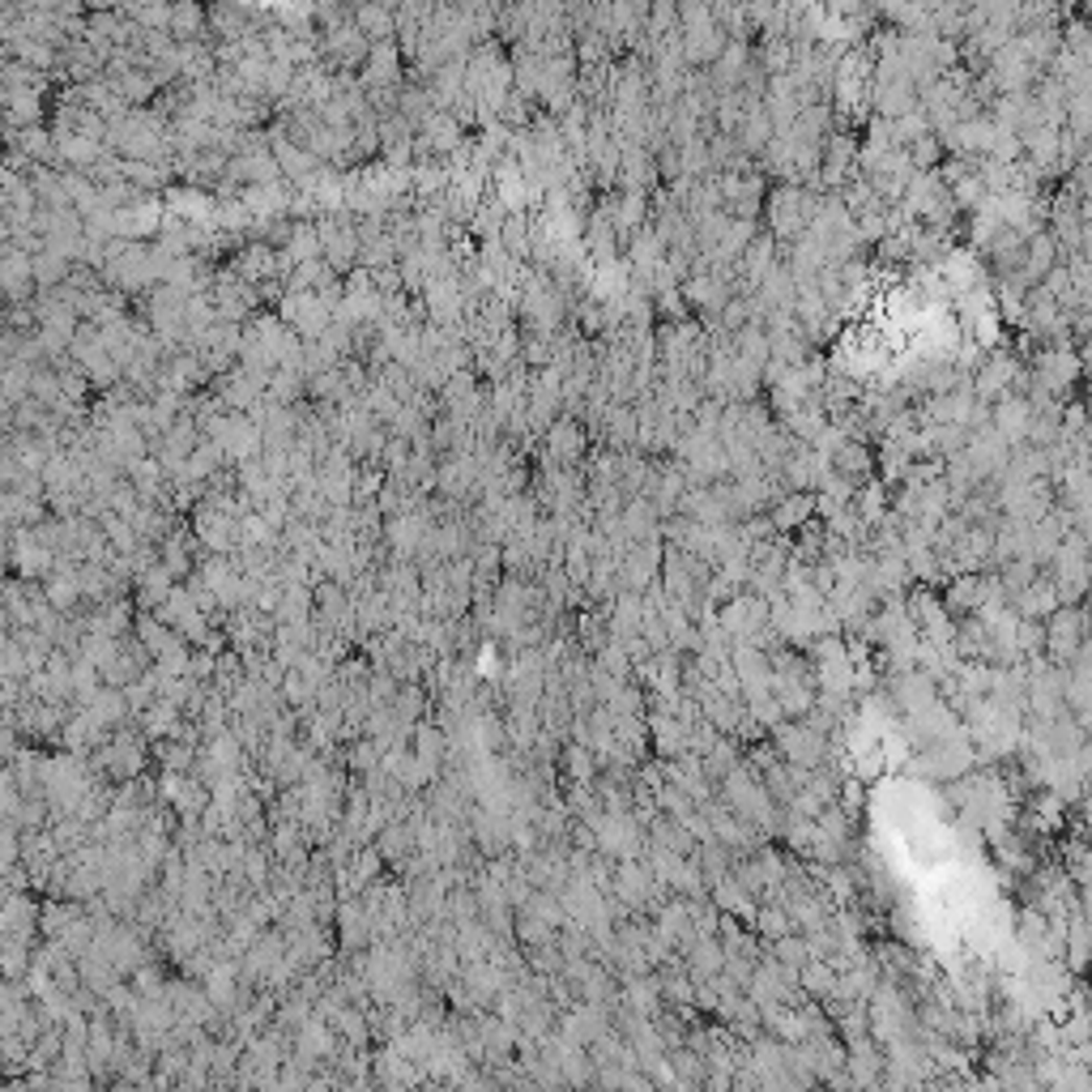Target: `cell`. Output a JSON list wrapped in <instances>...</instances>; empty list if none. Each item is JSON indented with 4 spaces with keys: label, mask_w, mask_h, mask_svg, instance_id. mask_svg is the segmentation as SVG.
<instances>
[{
    "label": "cell",
    "mask_w": 1092,
    "mask_h": 1092,
    "mask_svg": "<svg viewBox=\"0 0 1092 1092\" xmlns=\"http://www.w3.org/2000/svg\"><path fill=\"white\" fill-rule=\"evenodd\" d=\"M1032 376H1037V389L1042 393H1063L1079 376V354L1071 346H1054L1032 363Z\"/></svg>",
    "instance_id": "6da1fadb"
},
{
    "label": "cell",
    "mask_w": 1092,
    "mask_h": 1092,
    "mask_svg": "<svg viewBox=\"0 0 1092 1092\" xmlns=\"http://www.w3.org/2000/svg\"><path fill=\"white\" fill-rule=\"evenodd\" d=\"M547 457L555 461V465H577L581 461V452H585V432H581V419H572V414H563V419H555L551 427H547Z\"/></svg>",
    "instance_id": "7a4b0ae2"
},
{
    "label": "cell",
    "mask_w": 1092,
    "mask_h": 1092,
    "mask_svg": "<svg viewBox=\"0 0 1092 1092\" xmlns=\"http://www.w3.org/2000/svg\"><path fill=\"white\" fill-rule=\"evenodd\" d=\"M811 512H815V491H786L782 499L772 504L768 526H772L776 534H782V530H798V526L811 521Z\"/></svg>",
    "instance_id": "3957f363"
},
{
    "label": "cell",
    "mask_w": 1092,
    "mask_h": 1092,
    "mask_svg": "<svg viewBox=\"0 0 1092 1092\" xmlns=\"http://www.w3.org/2000/svg\"><path fill=\"white\" fill-rule=\"evenodd\" d=\"M606 436H610V444H619V448L636 444V410L610 401V405H606Z\"/></svg>",
    "instance_id": "277c9868"
}]
</instances>
